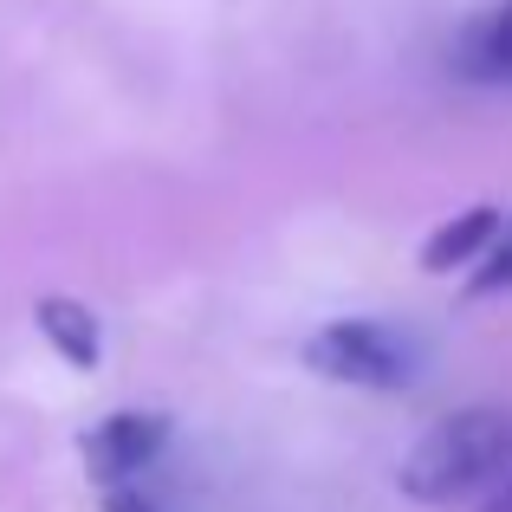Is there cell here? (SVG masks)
<instances>
[{
    "instance_id": "6da1fadb",
    "label": "cell",
    "mask_w": 512,
    "mask_h": 512,
    "mask_svg": "<svg viewBox=\"0 0 512 512\" xmlns=\"http://www.w3.org/2000/svg\"><path fill=\"white\" fill-rule=\"evenodd\" d=\"M512 474V415L506 409H454L402 454L396 487L415 506H454Z\"/></svg>"
},
{
    "instance_id": "7a4b0ae2",
    "label": "cell",
    "mask_w": 512,
    "mask_h": 512,
    "mask_svg": "<svg viewBox=\"0 0 512 512\" xmlns=\"http://www.w3.org/2000/svg\"><path fill=\"white\" fill-rule=\"evenodd\" d=\"M305 370L350 389H402L415 376V350L376 318H331L325 331L305 338Z\"/></svg>"
},
{
    "instance_id": "3957f363",
    "label": "cell",
    "mask_w": 512,
    "mask_h": 512,
    "mask_svg": "<svg viewBox=\"0 0 512 512\" xmlns=\"http://www.w3.org/2000/svg\"><path fill=\"white\" fill-rule=\"evenodd\" d=\"M163 448H169V415H156V409H117V415H104V422L85 435V474L98 480L104 493L137 487V480L156 467V454H163Z\"/></svg>"
},
{
    "instance_id": "277c9868",
    "label": "cell",
    "mask_w": 512,
    "mask_h": 512,
    "mask_svg": "<svg viewBox=\"0 0 512 512\" xmlns=\"http://www.w3.org/2000/svg\"><path fill=\"white\" fill-rule=\"evenodd\" d=\"M454 72L474 78V85H512V0H493L487 13H474L461 26Z\"/></svg>"
},
{
    "instance_id": "5b68a950",
    "label": "cell",
    "mask_w": 512,
    "mask_h": 512,
    "mask_svg": "<svg viewBox=\"0 0 512 512\" xmlns=\"http://www.w3.org/2000/svg\"><path fill=\"white\" fill-rule=\"evenodd\" d=\"M506 214L493 208V201H474V208L448 214V221L435 227V234L422 240V266L428 273H454V266H480L493 253V240H500Z\"/></svg>"
},
{
    "instance_id": "8992f818",
    "label": "cell",
    "mask_w": 512,
    "mask_h": 512,
    "mask_svg": "<svg viewBox=\"0 0 512 512\" xmlns=\"http://www.w3.org/2000/svg\"><path fill=\"white\" fill-rule=\"evenodd\" d=\"M33 318H39V331H46V344L59 350L72 370H98V357H104V325H98V312H91L85 299H39L33 305Z\"/></svg>"
},
{
    "instance_id": "52a82bcc",
    "label": "cell",
    "mask_w": 512,
    "mask_h": 512,
    "mask_svg": "<svg viewBox=\"0 0 512 512\" xmlns=\"http://www.w3.org/2000/svg\"><path fill=\"white\" fill-rule=\"evenodd\" d=\"M467 292H480V299H487V292H512V221L500 227V240H493V253H487V260L474 266V279H467Z\"/></svg>"
},
{
    "instance_id": "ba28073f",
    "label": "cell",
    "mask_w": 512,
    "mask_h": 512,
    "mask_svg": "<svg viewBox=\"0 0 512 512\" xmlns=\"http://www.w3.org/2000/svg\"><path fill=\"white\" fill-rule=\"evenodd\" d=\"M104 506H111V512H163L156 500H143L137 487H117V493H104Z\"/></svg>"
},
{
    "instance_id": "9c48e42d",
    "label": "cell",
    "mask_w": 512,
    "mask_h": 512,
    "mask_svg": "<svg viewBox=\"0 0 512 512\" xmlns=\"http://www.w3.org/2000/svg\"><path fill=\"white\" fill-rule=\"evenodd\" d=\"M487 512H512V487L500 493V500H487Z\"/></svg>"
}]
</instances>
